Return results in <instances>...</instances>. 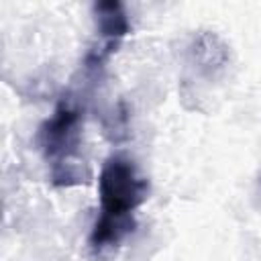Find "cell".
<instances>
[{"instance_id": "cell-3", "label": "cell", "mask_w": 261, "mask_h": 261, "mask_svg": "<svg viewBox=\"0 0 261 261\" xmlns=\"http://www.w3.org/2000/svg\"><path fill=\"white\" fill-rule=\"evenodd\" d=\"M98 20H100V33L106 39V55L114 49V45L126 35L128 31V20L122 12V6L118 2H100L96 4Z\"/></svg>"}, {"instance_id": "cell-1", "label": "cell", "mask_w": 261, "mask_h": 261, "mask_svg": "<svg viewBox=\"0 0 261 261\" xmlns=\"http://www.w3.org/2000/svg\"><path fill=\"white\" fill-rule=\"evenodd\" d=\"M100 216L94 222L90 245L98 251L120 243L124 234L133 230V210L147 196V181L137 175L130 159L112 155L106 159L100 179Z\"/></svg>"}, {"instance_id": "cell-2", "label": "cell", "mask_w": 261, "mask_h": 261, "mask_svg": "<svg viewBox=\"0 0 261 261\" xmlns=\"http://www.w3.org/2000/svg\"><path fill=\"white\" fill-rule=\"evenodd\" d=\"M75 141H77V112L63 102L57 106L55 114L43 124L41 145L45 149V155L55 159L65 149L73 151Z\"/></svg>"}]
</instances>
